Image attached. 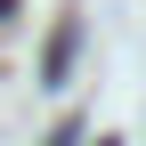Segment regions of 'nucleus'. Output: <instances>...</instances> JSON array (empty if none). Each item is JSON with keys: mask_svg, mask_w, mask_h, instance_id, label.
<instances>
[{"mask_svg": "<svg viewBox=\"0 0 146 146\" xmlns=\"http://www.w3.org/2000/svg\"><path fill=\"white\" fill-rule=\"evenodd\" d=\"M0 16H16V0H0Z\"/></svg>", "mask_w": 146, "mask_h": 146, "instance_id": "obj_2", "label": "nucleus"}, {"mask_svg": "<svg viewBox=\"0 0 146 146\" xmlns=\"http://www.w3.org/2000/svg\"><path fill=\"white\" fill-rule=\"evenodd\" d=\"M65 65H73V25H57V41H49V81H65Z\"/></svg>", "mask_w": 146, "mask_h": 146, "instance_id": "obj_1", "label": "nucleus"}]
</instances>
